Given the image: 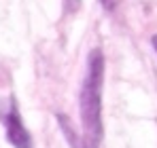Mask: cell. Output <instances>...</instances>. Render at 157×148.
<instances>
[{
    "label": "cell",
    "instance_id": "6da1fadb",
    "mask_svg": "<svg viewBox=\"0 0 157 148\" xmlns=\"http://www.w3.org/2000/svg\"><path fill=\"white\" fill-rule=\"evenodd\" d=\"M102 85H104V53L94 47L87 55V72L78 91V112L83 121V148H100L102 144Z\"/></svg>",
    "mask_w": 157,
    "mask_h": 148
},
{
    "label": "cell",
    "instance_id": "7a4b0ae2",
    "mask_svg": "<svg viewBox=\"0 0 157 148\" xmlns=\"http://www.w3.org/2000/svg\"><path fill=\"white\" fill-rule=\"evenodd\" d=\"M0 121L4 123L6 140H9L11 146H15V148H32V138H30L26 125H24V121H21L19 106H17V99L15 98H9L6 106L0 108Z\"/></svg>",
    "mask_w": 157,
    "mask_h": 148
},
{
    "label": "cell",
    "instance_id": "3957f363",
    "mask_svg": "<svg viewBox=\"0 0 157 148\" xmlns=\"http://www.w3.org/2000/svg\"><path fill=\"white\" fill-rule=\"evenodd\" d=\"M78 9H81V0H64V11L68 15H75Z\"/></svg>",
    "mask_w": 157,
    "mask_h": 148
},
{
    "label": "cell",
    "instance_id": "277c9868",
    "mask_svg": "<svg viewBox=\"0 0 157 148\" xmlns=\"http://www.w3.org/2000/svg\"><path fill=\"white\" fill-rule=\"evenodd\" d=\"M100 4H102V9H104V11L113 13V11L119 6V0H100Z\"/></svg>",
    "mask_w": 157,
    "mask_h": 148
},
{
    "label": "cell",
    "instance_id": "5b68a950",
    "mask_svg": "<svg viewBox=\"0 0 157 148\" xmlns=\"http://www.w3.org/2000/svg\"><path fill=\"white\" fill-rule=\"evenodd\" d=\"M151 45H153V49H155V53H157V34L151 36Z\"/></svg>",
    "mask_w": 157,
    "mask_h": 148
}]
</instances>
